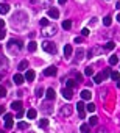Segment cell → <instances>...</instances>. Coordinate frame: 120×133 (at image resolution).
Listing matches in <instances>:
<instances>
[{"label":"cell","instance_id":"c3c4849f","mask_svg":"<svg viewBox=\"0 0 120 133\" xmlns=\"http://www.w3.org/2000/svg\"><path fill=\"white\" fill-rule=\"evenodd\" d=\"M66 2H67V0H58V3H59V5H64Z\"/></svg>","mask_w":120,"mask_h":133},{"label":"cell","instance_id":"d6986e66","mask_svg":"<svg viewBox=\"0 0 120 133\" xmlns=\"http://www.w3.org/2000/svg\"><path fill=\"white\" fill-rule=\"evenodd\" d=\"M27 67H28V61H27V60H24V61L19 63V67H17V69H19V70H25Z\"/></svg>","mask_w":120,"mask_h":133},{"label":"cell","instance_id":"816d5d0a","mask_svg":"<svg viewBox=\"0 0 120 133\" xmlns=\"http://www.w3.org/2000/svg\"><path fill=\"white\" fill-rule=\"evenodd\" d=\"M117 88H120V78L117 80Z\"/></svg>","mask_w":120,"mask_h":133},{"label":"cell","instance_id":"f5cc1de1","mask_svg":"<svg viewBox=\"0 0 120 133\" xmlns=\"http://www.w3.org/2000/svg\"><path fill=\"white\" fill-rule=\"evenodd\" d=\"M0 80H2V74H0Z\"/></svg>","mask_w":120,"mask_h":133},{"label":"cell","instance_id":"11a10c76","mask_svg":"<svg viewBox=\"0 0 120 133\" xmlns=\"http://www.w3.org/2000/svg\"><path fill=\"white\" fill-rule=\"evenodd\" d=\"M30 133H31V131H30Z\"/></svg>","mask_w":120,"mask_h":133},{"label":"cell","instance_id":"44dd1931","mask_svg":"<svg viewBox=\"0 0 120 133\" xmlns=\"http://www.w3.org/2000/svg\"><path fill=\"white\" fill-rule=\"evenodd\" d=\"M63 28H64V30H70V28H72V22L69 21V19L63 22Z\"/></svg>","mask_w":120,"mask_h":133},{"label":"cell","instance_id":"5b68a950","mask_svg":"<svg viewBox=\"0 0 120 133\" xmlns=\"http://www.w3.org/2000/svg\"><path fill=\"white\" fill-rule=\"evenodd\" d=\"M61 94H63V97H64V99H67V100H70V99L73 97V92H72V88H64V89L61 91Z\"/></svg>","mask_w":120,"mask_h":133},{"label":"cell","instance_id":"4dcf8cb0","mask_svg":"<svg viewBox=\"0 0 120 133\" xmlns=\"http://www.w3.org/2000/svg\"><path fill=\"white\" fill-rule=\"evenodd\" d=\"M79 130H81L83 133H91V131H89V125H87V124H83Z\"/></svg>","mask_w":120,"mask_h":133},{"label":"cell","instance_id":"e0dca14e","mask_svg":"<svg viewBox=\"0 0 120 133\" xmlns=\"http://www.w3.org/2000/svg\"><path fill=\"white\" fill-rule=\"evenodd\" d=\"M27 116H28V119H36V116H37V113H36V110H28L27 111Z\"/></svg>","mask_w":120,"mask_h":133},{"label":"cell","instance_id":"ffe728a7","mask_svg":"<svg viewBox=\"0 0 120 133\" xmlns=\"http://www.w3.org/2000/svg\"><path fill=\"white\" fill-rule=\"evenodd\" d=\"M83 56H84V50H83V49H78V50H76V60H78V61L83 60Z\"/></svg>","mask_w":120,"mask_h":133},{"label":"cell","instance_id":"bcb514c9","mask_svg":"<svg viewBox=\"0 0 120 133\" xmlns=\"http://www.w3.org/2000/svg\"><path fill=\"white\" fill-rule=\"evenodd\" d=\"M3 113H5V107L0 105V114H3Z\"/></svg>","mask_w":120,"mask_h":133},{"label":"cell","instance_id":"e575fe53","mask_svg":"<svg viewBox=\"0 0 120 133\" xmlns=\"http://www.w3.org/2000/svg\"><path fill=\"white\" fill-rule=\"evenodd\" d=\"M36 96H37V97L44 96V89H42V88H37V89H36Z\"/></svg>","mask_w":120,"mask_h":133},{"label":"cell","instance_id":"6da1fadb","mask_svg":"<svg viewBox=\"0 0 120 133\" xmlns=\"http://www.w3.org/2000/svg\"><path fill=\"white\" fill-rule=\"evenodd\" d=\"M42 49H44V52H47V53H56V44L55 42H52V41H44L42 42Z\"/></svg>","mask_w":120,"mask_h":133},{"label":"cell","instance_id":"ee69618b","mask_svg":"<svg viewBox=\"0 0 120 133\" xmlns=\"http://www.w3.org/2000/svg\"><path fill=\"white\" fill-rule=\"evenodd\" d=\"M8 119H13V114H9V113H8V114H5V121H8Z\"/></svg>","mask_w":120,"mask_h":133},{"label":"cell","instance_id":"f546056e","mask_svg":"<svg viewBox=\"0 0 120 133\" xmlns=\"http://www.w3.org/2000/svg\"><path fill=\"white\" fill-rule=\"evenodd\" d=\"M84 74H86V75H89V77H91V75H94V69H92V67L89 66V67H86V69H84Z\"/></svg>","mask_w":120,"mask_h":133},{"label":"cell","instance_id":"f6af8a7d","mask_svg":"<svg viewBox=\"0 0 120 133\" xmlns=\"http://www.w3.org/2000/svg\"><path fill=\"white\" fill-rule=\"evenodd\" d=\"M5 27V21H3V19H0V28H3Z\"/></svg>","mask_w":120,"mask_h":133},{"label":"cell","instance_id":"ab89813d","mask_svg":"<svg viewBox=\"0 0 120 133\" xmlns=\"http://www.w3.org/2000/svg\"><path fill=\"white\" fill-rule=\"evenodd\" d=\"M81 34H83V36H87V34H89V28H83V30H81Z\"/></svg>","mask_w":120,"mask_h":133},{"label":"cell","instance_id":"4316f807","mask_svg":"<svg viewBox=\"0 0 120 133\" xmlns=\"http://www.w3.org/2000/svg\"><path fill=\"white\" fill-rule=\"evenodd\" d=\"M114 47H115V42H112V41H109V42H108V44L105 46V50H112Z\"/></svg>","mask_w":120,"mask_h":133},{"label":"cell","instance_id":"2e32d148","mask_svg":"<svg viewBox=\"0 0 120 133\" xmlns=\"http://www.w3.org/2000/svg\"><path fill=\"white\" fill-rule=\"evenodd\" d=\"M105 80V77H103V74H97V75H94V83H97V85H100Z\"/></svg>","mask_w":120,"mask_h":133},{"label":"cell","instance_id":"30bf717a","mask_svg":"<svg viewBox=\"0 0 120 133\" xmlns=\"http://www.w3.org/2000/svg\"><path fill=\"white\" fill-rule=\"evenodd\" d=\"M91 97H92V92L89 89H83L81 91V99L83 100H91Z\"/></svg>","mask_w":120,"mask_h":133},{"label":"cell","instance_id":"1f68e13d","mask_svg":"<svg viewBox=\"0 0 120 133\" xmlns=\"http://www.w3.org/2000/svg\"><path fill=\"white\" fill-rule=\"evenodd\" d=\"M6 96V88L0 85V97H5Z\"/></svg>","mask_w":120,"mask_h":133},{"label":"cell","instance_id":"8fae6325","mask_svg":"<svg viewBox=\"0 0 120 133\" xmlns=\"http://www.w3.org/2000/svg\"><path fill=\"white\" fill-rule=\"evenodd\" d=\"M73 53V49H72V46L70 44H66L64 46V56H66V58H69V56Z\"/></svg>","mask_w":120,"mask_h":133},{"label":"cell","instance_id":"7a4b0ae2","mask_svg":"<svg viewBox=\"0 0 120 133\" xmlns=\"http://www.w3.org/2000/svg\"><path fill=\"white\" fill-rule=\"evenodd\" d=\"M14 47H16L17 50H21V49H22V44H21V41H16V39H11V41L8 42V49H9L11 52H14Z\"/></svg>","mask_w":120,"mask_h":133},{"label":"cell","instance_id":"7c38bea8","mask_svg":"<svg viewBox=\"0 0 120 133\" xmlns=\"http://www.w3.org/2000/svg\"><path fill=\"white\" fill-rule=\"evenodd\" d=\"M34 77H36V74H34V70H27V74H25V80L27 82H33L34 80Z\"/></svg>","mask_w":120,"mask_h":133},{"label":"cell","instance_id":"7dc6e473","mask_svg":"<svg viewBox=\"0 0 120 133\" xmlns=\"http://www.w3.org/2000/svg\"><path fill=\"white\" fill-rule=\"evenodd\" d=\"M42 5H45V8L48 6V0H42Z\"/></svg>","mask_w":120,"mask_h":133},{"label":"cell","instance_id":"f907efd6","mask_svg":"<svg viewBox=\"0 0 120 133\" xmlns=\"http://www.w3.org/2000/svg\"><path fill=\"white\" fill-rule=\"evenodd\" d=\"M115 19H117V21H118V24H120V14H117V17H115Z\"/></svg>","mask_w":120,"mask_h":133},{"label":"cell","instance_id":"60d3db41","mask_svg":"<svg viewBox=\"0 0 120 133\" xmlns=\"http://www.w3.org/2000/svg\"><path fill=\"white\" fill-rule=\"evenodd\" d=\"M76 82H83V75L81 74H76Z\"/></svg>","mask_w":120,"mask_h":133},{"label":"cell","instance_id":"f35d334b","mask_svg":"<svg viewBox=\"0 0 120 133\" xmlns=\"http://www.w3.org/2000/svg\"><path fill=\"white\" fill-rule=\"evenodd\" d=\"M102 74H103V77H105V78H106V77H109V75H111V72H109V69H106V70H103Z\"/></svg>","mask_w":120,"mask_h":133},{"label":"cell","instance_id":"4fadbf2b","mask_svg":"<svg viewBox=\"0 0 120 133\" xmlns=\"http://www.w3.org/2000/svg\"><path fill=\"white\" fill-rule=\"evenodd\" d=\"M48 17H52V19H58V17H59V11H58L56 8H50V10H48Z\"/></svg>","mask_w":120,"mask_h":133},{"label":"cell","instance_id":"603a6c76","mask_svg":"<svg viewBox=\"0 0 120 133\" xmlns=\"http://www.w3.org/2000/svg\"><path fill=\"white\" fill-rule=\"evenodd\" d=\"M117 63H118V56L112 55L111 58H109V64H111V66H114V64H117Z\"/></svg>","mask_w":120,"mask_h":133},{"label":"cell","instance_id":"83f0119b","mask_svg":"<svg viewBox=\"0 0 120 133\" xmlns=\"http://www.w3.org/2000/svg\"><path fill=\"white\" fill-rule=\"evenodd\" d=\"M86 110H87L89 113H94V111H95V105H94V103H87V105H86Z\"/></svg>","mask_w":120,"mask_h":133},{"label":"cell","instance_id":"d4e9b609","mask_svg":"<svg viewBox=\"0 0 120 133\" xmlns=\"http://www.w3.org/2000/svg\"><path fill=\"white\" fill-rule=\"evenodd\" d=\"M17 128H19V130H27V128H28V124H27V122H19V124H17Z\"/></svg>","mask_w":120,"mask_h":133},{"label":"cell","instance_id":"7bdbcfd3","mask_svg":"<svg viewBox=\"0 0 120 133\" xmlns=\"http://www.w3.org/2000/svg\"><path fill=\"white\" fill-rule=\"evenodd\" d=\"M81 41H83V39H81L79 36H76V38H75V44H81Z\"/></svg>","mask_w":120,"mask_h":133},{"label":"cell","instance_id":"74e56055","mask_svg":"<svg viewBox=\"0 0 120 133\" xmlns=\"http://www.w3.org/2000/svg\"><path fill=\"white\" fill-rule=\"evenodd\" d=\"M41 25L42 27H47L48 25V19H41Z\"/></svg>","mask_w":120,"mask_h":133},{"label":"cell","instance_id":"8992f818","mask_svg":"<svg viewBox=\"0 0 120 133\" xmlns=\"http://www.w3.org/2000/svg\"><path fill=\"white\" fill-rule=\"evenodd\" d=\"M44 75H45V77H53V75H56V67L50 66V67L44 69Z\"/></svg>","mask_w":120,"mask_h":133},{"label":"cell","instance_id":"d6a6232c","mask_svg":"<svg viewBox=\"0 0 120 133\" xmlns=\"http://www.w3.org/2000/svg\"><path fill=\"white\" fill-rule=\"evenodd\" d=\"M5 128H13V119H8V121H5Z\"/></svg>","mask_w":120,"mask_h":133},{"label":"cell","instance_id":"ba28073f","mask_svg":"<svg viewBox=\"0 0 120 133\" xmlns=\"http://www.w3.org/2000/svg\"><path fill=\"white\" fill-rule=\"evenodd\" d=\"M24 80H25V77H24V75H21V74H14L13 82H14L16 85H22V83H24Z\"/></svg>","mask_w":120,"mask_h":133},{"label":"cell","instance_id":"cb8c5ba5","mask_svg":"<svg viewBox=\"0 0 120 133\" xmlns=\"http://www.w3.org/2000/svg\"><path fill=\"white\" fill-rule=\"evenodd\" d=\"M111 78H112L114 82H117V80L120 78V74H118L117 70H114V72H111Z\"/></svg>","mask_w":120,"mask_h":133},{"label":"cell","instance_id":"681fc988","mask_svg":"<svg viewBox=\"0 0 120 133\" xmlns=\"http://www.w3.org/2000/svg\"><path fill=\"white\" fill-rule=\"evenodd\" d=\"M115 8H117V10H120V2H117V3H115Z\"/></svg>","mask_w":120,"mask_h":133},{"label":"cell","instance_id":"836d02e7","mask_svg":"<svg viewBox=\"0 0 120 133\" xmlns=\"http://www.w3.org/2000/svg\"><path fill=\"white\" fill-rule=\"evenodd\" d=\"M75 86H76L75 80H67V88H75Z\"/></svg>","mask_w":120,"mask_h":133},{"label":"cell","instance_id":"9a60e30c","mask_svg":"<svg viewBox=\"0 0 120 133\" xmlns=\"http://www.w3.org/2000/svg\"><path fill=\"white\" fill-rule=\"evenodd\" d=\"M9 11V5L8 3H0V14H6Z\"/></svg>","mask_w":120,"mask_h":133},{"label":"cell","instance_id":"7402d4cb","mask_svg":"<svg viewBox=\"0 0 120 133\" xmlns=\"http://www.w3.org/2000/svg\"><path fill=\"white\" fill-rule=\"evenodd\" d=\"M36 49H37V44H36L34 41H31V42H28V50H30V52H34Z\"/></svg>","mask_w":120,"mask_h":133},{"label":"cell","instance_id":"8d00e7d4","mask_svg":"<svg viewBox=\"0 0 120 133\" xmlns=\"http://www.w3.org/2000/svg\"><path fill=\"white\" fill-rule=\"evenodd\" d=\"M24 114H25V113H24V110H19V111H17V116H16V118H17V119H21Z\"/></svg>","mask_w":120,"mask_h":133},{"label":"cell","instance_id":"b9f144b4","mask_svg":"<svg viewBox=\"0 0 120 133\" xmlns=\"http://www.w3.org/2000/svg\"><path fill=\"white\" fill-rule=\"evenodd\" d=\"M97 133H108V131H106L105 127H102V128H98V130H97Z\"/></svg>","mask_w":120,"mask_h":133},{"label":"cell","instance_id":"9c48e42d","mask_svg":"<svg viewBox=\"0 0 120 133\" xmlns=\"http://www.w3.org/2000/svg\"><path fill=\"white\" fill-rule=\"evenodd\" d=\"M45 97H47L48 100H55V97H56V92H55V89H53V88H48V89L45 91Z\"/></svg>","mask_w":120,"mask_h":133},{"label":"cell","instance_id":"db71d44e","mask_svg":"<svg viewBox=\"0 0 120 133\" xmlns=\"http://www.w3.org/2000/svg\"><path fill=\"white\" fill-rule=\"evenodd\" d=\"M0 133H5V131H0Z\"/></svg>","mask_w":120,"mask_h":133},{"label":"cell","instance_id":"d590c367","mask_svg":"<svg viewBox=\"0 0 120 133\" xmlns=\"http://www.w3.org/2000/svg\"><path fill=\"white\" fill-rule=\"evenodd\" d=\"M5 36H6V31H5L3 28H0V41H2V39H3Z\"/></svg>","mask_w":120,"mask_h":133},{"label":"cell","instance_id":"52a82bcc","mask_svg":"<svg viewBox=\"0 0 120 133\" xmlns=\"http://www.w3.org/2000/svg\"><path fill=\"white\" fill-rule=\"evenodd\" d=\"M70 114H72V107H70V105H66V107L61 108V116L67 118V116H70Z\"/></svg>","mask_w":120,"mask_h":133},{"label":"cell","instance_id":"277c9868","mask_svg":"<svg viewBox=\"0 0 120 133\" xmlns=\"http://www.w3.org/2000/svg\"><path fill=\"white\" fill-rule=\"evenodd\" d=\"M76 110H78V113H79V118L84 119V110H86V105H84V102H83V100L76 103Z\"/></svg>","mask_w":120,"mask_h":133},{"label":"cell","instance_id":"5bb4252c","mask_svg":"<svg viewBox=\"0 0 120 133\" xmlns=\"http://www.w3.org/2000/svg\"><path fill=\"white\" fill-rule=\"evenodd\" d=\"M11 108H13L14 111H19V110H22V102H21V100H14V102L11 103Z\"/></svg>","mask_w":120,"mask_h":133},{"label":"cell","instance_id":"f1b7e54d","mask_svg":"<svg viewBox=\"0 0 120 133\" xmlns=\"http://www.w3.org/2000/svg\"><path fill=\"white\" fill-rule=\"evenodd\" d=\"M89 124H91V125H97V124H98V118H97V116H92V118L89 119Z\"/></svg>","mask_w":120,"mask_h":133},{"label":"cell","instance_id":"484cf974","mask_svg":"<svg viewBox=\"0 0 120 133\" xmlns=\"http://www.w3.org/2000/svg\"><path fill=\"white\" fill-rule=\"evenodd\" d=\"M39 127H42V128L48 127V119H41L39 121Z\"/></svg>","mask_w":120,"mask_h":133},{"label":"cell","instance_id":"ac0fdd59","mask_svg":"<svg viewBox=\"0 0 120 133\" xmlns=\"http://www.w3.org/2000/svg\"><path fill=\"white\" fill-rule=\"evenodd\" d=\"M103 24H105V27H109L112 24V17L111 16H105L103 17Z\"/></svg>","mask_w":120,"mask_h":133},{"label":"cell","instance_id":"3957f363","mask_svg":"<svg viewBox=\"0 0 120 133\" xmlns=\"http://www.w3.org/2000/svg\"><path fill=\"white\" fill-rule=\"evenodd\" d=\"M56 33V27H53V25H47L45 28H44V31H42V34L45 36V38H48V36H53Z\"/></svg>","mask_w":120,"mask_h":133}]
</instances>
